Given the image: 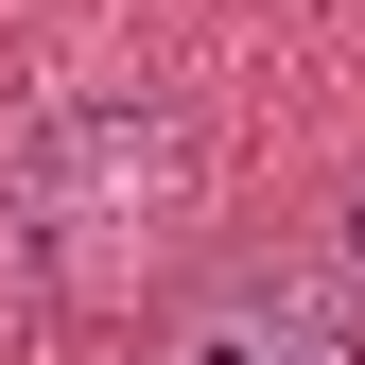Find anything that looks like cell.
I'll return each instance as SVG.
<instances>
[{
  "instance_id": "obj_1",
  "label": "cell",
  "mask_w": 365,
  "mask_h": 365,
  "mask_svg": "<svg viewBox=\"0 0 365 365\" xmlns=\"http://www.w3.org/2000/svg\"><path fill=\"white\" fill-rule=\"evenodd\" d=\"M209 192V140L174 87H53V105L0 122V244H18L35 296L105 313L174 261V226Z\"/></svg>"
},
{
  "instance_id": "obj_2",
  "label": "cell",
  "mask_w": 365,
  "mask_h": 365,
  "mask_svg": "<svg viewBox=\"0 0 365 365\" xmlns=\"http://www.w3.org/2000/svg\"><path fill=\"white\" fill-rule=\"evenodd\" d=\"M157 365H365V313L331 279H296V261H244L157 331Z\"/></svg>"
},
{
  "instance_id": "obj_3",
  "label": "cell",
  "mask_w": 365,
  "mask_h": 365,
  "mask_svg": "<svg viewBox=\"0 0 365 365\" xmlns=\"http://www.w3.org/2000/svg\"><path fill=\"white\" fill-rule=\"evenodd\" d=\"M348 261H365V174H348Z\"/></svg>"
}]
</instances>
